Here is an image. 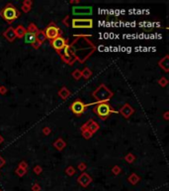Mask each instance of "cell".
<instances>
[{
	"mask_svg": "<svg viewBox=\"0 0 169 191\" xmlns=\"http://www.w3.org/2000/svg\"><path fill=\"white\" fill-rule=\"evenodd\" d=\"M1 15L6 21L9 22V23H11V22L15 21L16 19L20 16V13H19L17 9H16L15 6H13L12 4H7L2 9Z\"/></svg>",
	"mask_w": 169,
	"mask_h": 191,
	"instance_id": "cell-1",
	"label": "cell"
},
{
	"mask_svg": "<svg viewBox=\"0 0 169 191\" xmlns=\"http://www.w3.org/2000/svg\"><path fill=\"white\" fill-rule=\"evenodd\" d=\"M94 112H95V114L99 116V118H101L103 119H107L108 116H110L113 112V109H111V106L108 103L106 102H103V103H98L95 109H94Z\"/></svg>",
	"mask_w": 169,
	"mask_h": 191,
	"instance_id": "cell-2",
	"label": "cell"
},
{
	"mask_svg": "<svg viewBox=\"0 0 169 191\" xmlns=\"http://www.w3.org/2000/svg\"><path fill=\"white\" fill-rule=\"evenodd\" d=\"M85 108H86V105L82 101H80L79 99L75 100V101L71 103V106H70L71 112H72L75 116L82 115L83 112H85Z\"/></svg>",
	"mask_w": 169,
	"mask_h": 191,
	"instance_id": "cell-3",
	"label": "cell"
},
{
	"mask_svg": "<svg viewBox=\"0 0 169 191\" xmlns=\"http://www.w3.org/2000/svg\"><path fill=\"white\" fill-rule=\"evenodd\" d=\"M44 33L45 35V38L50 39V40H54V39H56L58 36H60V28H57L56 25L48 26V27L45 28V30L44 31Z\"/></svg>",
	"mask_w": 169,
	"mask_h": 191,
	"instance_id": "cell-4",
	"label": "cell"
},
{
	"mask_svg": "<svg viewBox=\"0 0 169 191\" xmlns=\"http://www.w3.org/2000/svg\"><path fill=\"white\" fill-rule=\"evenodd\" d=\"M93 21L91 19H73L72 27L73 28H92Z\"/></svg>",
	"mask_w": 169,
	"mask_h": 191,
	"instance_id": "cell-5",
	"label": "cell"
},
{
	"mask_svg": "<svg viewBox=\"0 0 169 191\" xmlns=\"http://www.w3.org/2000/svg\"><path fill=\"white\" fill-rule=\"evenodd\" d=\"M51 46H53L54 49L56 50V51H57V52L61 51V50L64 49V48L66 47V39H64L63 37H61V36H58L57 38L54 39V40H51Z\"/></svg>",
	"mask_w": 169,
	"mask_h": 191,
	"instance_id": "cell-6",
	"label": "cell"
},
{
	"mask_svg": "<svg viewBox=\"0 0 169 191\" xmlns=\"http://www.w3.org/2000/svg\"><path fill=\"white\" fill-rule=\"evenodd\" d=\"M36 41H37L36 32L28 30L24 33V42L26 44H34Z\"/></svg>",
	"mask_w": 169,
	"mask_h": 191,
	"instance_id": "cell-7",
	"label": "cell"
},
{
	"mask_svg": "<svg viewBox=\"0 0 169 191\" xmlns=\"http://www.w3.org/2000/svg\"><path fill=\"white\" fill-rule=\"evenodd\" d=\"M72 12L73 14H77V15H80L81 13L82 14H91L92 13V7H73L72 9Z\"/></svg>",
	"mask_w": 169,
	"mask_h": 191,
	"instance_id": "cell-8",
	"label": "cell"
},
{
	"mask_svg": "<svg viewBox=\"0 0 169 191\" xmlns=\"http://www.w3.org/2000/svg\"><path fill=\"white\" fill-rule=\"evenodd\" d=\"M78 181H79V183L82 186H87L90 183L91 178H89V176L87 175V174L84 173V174H82V175H81L79 178H78Z\"/></svg>",
	"mask_w": 169,
	"mask_h": 191,
	"instance_id": "cell-9",
	"label": "cell"
},
{
	"mask_svg": "<svg viewBox=\"0 0 169 191\" xmlns=\"http://www.w3.org/2000/svg\"><path fill=\"white\" fill-rule=\"evenodd\" d=\"M36 37H37V40L39 42H41V43H43V42L45 40V35L43 31H38L36 32Z\"/></svg>",
	"mask_w": 169,
	"mask_h": 191,
	"instance_id": "cell-10",
	"label": "cell"
},
{
	"mask_svg": "<svg viewBox=\"0 0 169 191\" xmlns=\"http://www.w3.org/2000/svg\"><path fill=\"white\" fill-rule=\"evenodd\" d=\"M0 191H1V190H0Z\"/></svg>",
	"mask_w": 169,
	"mask_h": 191,
	"instance_id": "cell-11",
	"label": "cell"
}]
</instances>
